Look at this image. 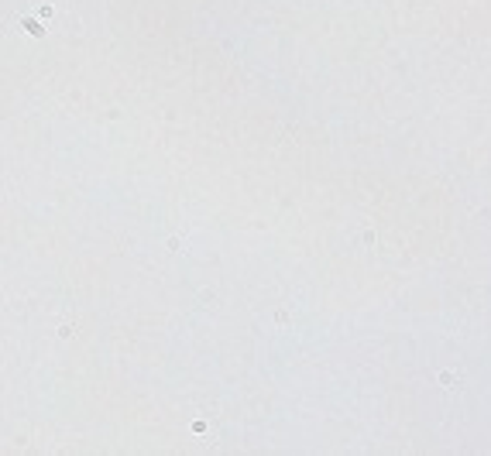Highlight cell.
Masks as SVG:
<instances>
[{"label":"cell","mask_w":491,"mask_h":456,"mask_svg":"<svg viewBox=\"0 0 491 456\" xmlns=\"http://www.w3.org/2000/svg\"><path fill=\"white\" fill-rule=\"evenodd\" d=\"M21 28H24L28 34H31V38H45V34H48L45 21H42L38 14H31V17H24V21H21Z\"/></svg>","instance_id":"6da1fadb"},{"label":"cell","mask_w":491,"mask_h":456,"mask_svg":"<svg viewBox=\"0 0 491 456\" xmlns=\"http://www.w3.org/2000/svg\"><path fill=\"white\" fill-rule=\"evenodd\" d=\"M189 429H193V432H196V436H203V432H206V422H203V419H196V422H193V425H189Z\"/></svg>","instance_id":"277c9868"},{"label":"cell","mask_w":491,"mask_h":456,"mask_svg":"<svg viewBox=\"0 0 491 456\" xmlns=\"http://www.w3.org/2000/svg\"><path fill=\"white\" fill-rule=\"evenodd\" d=\"M436 381H440V388H454V384L460 381V374H457V371H440Z\"/></svg>","instance_id":"7a4b0ae2"},{"label":"cell","mask_w":491,"mask_h":456,"mask_svg":"<svg viewBox=\"0 0 491 456\" xmlns=\"http://www.w3.org/2000/svg\"><path fill=\"white\" fill-rule=\"evenodd\" d=\"M34 14H38V17L48 24L52 17H55V7H52V4H34Z\"/></svg>","instance_id":"3957f363"}]
</instances>
